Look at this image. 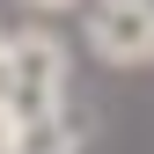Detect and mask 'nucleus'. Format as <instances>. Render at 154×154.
Wrapping results in <instances>:
<instances>
[{"label":"nucleus","instance_id":"5","mask_svg":"<svg viewBox=\"0 0 154 154\" xmlns=\"http://www.w3.org/2000/svg\"><path fill=\"white\" fill-rule=\"evenodd\" d=\"M22 8H37V15H66V8H81V0H22Z\"/></svg>","mask_w":154,"mask_h":154},{"label":"nucleus","instance_id":"4","mask_svg":"<svg viewBox=\"0 0 154 154\" xmlns=\"http://www.w3.org/2000/svg\"><path fill=\"white\" fill-rule=\"evenodd\" d=\"M8 140H15V110H8V95H0V154H8Z\"/></svg>","mask_w":154,"mask_h":154},{"label":"nucleus","instance_id":"6","mask_svg":"<svg viewBox=\"0 0 154 154\" xmlns=\"http://www.w3.org/2000/svg\"><path fill=\"white\" fill-rule=\"evenodd\" d=\"M0 37H8V29H0Z\"/></svg>","mask_w":154,"mask_h":154},{"label":"nucleus","instance_id":"2","mask_svg":"<svg viewBox=\"0 0 154 154\" xmlns=\"http://www.w3.org/2000/svg\"><path fill=\"white\" fill-rule=\"evenodd\" d=\"M88 51L103 66H154V0H88Z\"/></svg>","mask_w":154,"mask_h":154},{"label":"nucleus","instance_id":"3","mask_svg":"<svg viewBox=\"0 0 154 154\" xmlns=\"http://www.w3.org/2000/svg\"><path fill=\"white\" fill-rule=\"evenodd\" d=\"M8 154H81V125L66 118V103L59 110H37V118H15Z\"/></svg>","mask_w":154,"mask_h":154},{"label":"nucleus","instance_id":"1","mask_svg":"<svg viewBox=\"0 0 154 154\" xmlns=\"http://www.w3.org/2000/svg\"><path fill=\"white\" fill-rule=\"evenodd\" d=\"M66 44L51 29H15V37H0V95H8V110L15 118H37V110H59L66 103Z\"/></svg>","mask_w":154,"mask_h":154}]
</instances>
